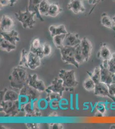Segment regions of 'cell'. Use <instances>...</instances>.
Wrapping results in <instances>:
<instances>
[{
    "label": "cell",
    "instance_id": "7c38bea8",
    "mask_svg": "<svg viewBox=\"0 0 115 129\" xmlns=\"http://www.w3.org/2000/svg\"><path fill=\"white\" fill-rule=\"evenodd\" d=\"M67 7L68 9L71 10L75 14L84 12L86 10L83 0H70Z\"/></svg>",
    "mask_w": 115,
    "mask_h": 129
},
{
    "label": "cell",
    "instance_id": "cb8c5ba5",
    "mask_svg": "<svg viewBox=\"0 0 115 129\" xmlns=\"http://www.w3.org/2000/svg\"><path fill=\"white\" fill-rule=\"evenodd\" d=\"M63 10L62 8L60 7L58 3L50 4L48 16L56 17L62 12Z\"/></svg>",
    "mask_w": 115,
    "mask_h": 129
},
{
    "label": "cell",
    "instance_id": "e0dca14e",
    "mask_svg": "<svg viewBox=\"0 0 115 129\" xmlns=\"http://www.w3.org/2000/svg\"><path fill=\"white\" fill-rule=\"evenodd\" d=\"M1 35L2 38L10 42L12 44L16 45V43L20 41L19 33L14 30L6 32L2 31Z\"/></svg>",
    "mask_w": 115,
    "mask_h": 129
},
{
    "label": "cell",
    "instance_id": "2e32d148",
    "mask_svg": "<svg viewBox=\"0 0 115 129\" xmlns=\"http://www.w3.org/2000/svg\"><path fill=\"white\" fill-rule=\"evenodd\" d=\"M14 25V22L10 17L6 15H3L0 22V28L2 31L6 32L10 31Z\"/></svg>",
    "mask_w": 115,
    "mask_h": 129
},
{
    "label": "cell",
    "instance_id": "ee69618b",
    "mask_svg": "<svg viewBox=\"0 0 115 129\" xmlns=\"http://www.w3.org/2000/svg\"><path fill=\"white\" fill-rule=\"evenodd\" d=\"M111 59H112L115 62V53L112 54V56H111Z\"/></svg>",
    "mask_w": 115,
    "mask_h": 129
},
{
    "label": "cell",
    "instance_id": "f6af8a7d",
    "mask_svg": "<svg viewBox=\"0 0 115 129\" xmlns=\"http://www.w3.org/2000/svg\"><path fill=\"white\" fill-rule=\"evenodd\" d=\"M110 129H115V125H112L110 126Z\"/></svg>",
    "mask_w": 115,
    "mask_h": 129
},
{
    "label": "cell",
    "instance_id": "f35d334b",
    "mask_svg": "<svg viewBox=\"0 0 115 129\" xmlns=\"http://www.w3.org/2000/svg\"><path fill=\"white\" fill-rule=\"evenodd\" d=\"M101 0H88V2H89V4H90V5H95V7H94V8H93V9H92L91 10L90 12H89V15L92 12V11L95 8V7L96 6V5L98 4V3H99V2L101 1Z\"/></svg>",
    "mask_w": 115,
    "mask_h": 129
},
{
    "label": "cell",
    "instance_id": "30bf717a",
    "mask_svg": "<svg viewBox=\"0 0 115 129\" xmlns=\"http://www.w3.org/2000/svg\"><path fill=\"white\" fill-rule=\"evenodd\" d=\"M29 87V85L27 84L19 91L18 101L24 107L31 100Z\"/></svg>",
    "mask_w": 115,
    "mask_h": 129
},
{
    "label": "cell",
    "instance_id": "8d00e7d4",
    "mask_svg": "<svg viewBox=\"0 0 115 129\" xmlns=\"http://www.w3.org/2000/svg\"><path fill=\"white\" fill-rule=\"evenodd\" d=\"M108 69L112 72V73H115V62L112 59H110L108 60Z\"/></svg>",
    "mask_w": 115,
    "mask_h": 129
},
{
    "label": "cell",
    "instance_id": "9a60e30c",
    "mask_svg": "<svg viewBox=\"0 0 115 129\" xmlns=\"http://www.w3.org/2000/svg\"><path fill=\"white\" fill-rule=\"evenodd\" d=\"M47 98L49 103V107L52 110H57L59 109V102L61 98V95L58 93L51 92L47 93Z\"/></svg>",
    "mask_w": 115,
    "mask_h": 129
},
{
    "label": "cell",
    "instance_id": "b9f144b4",
    "mask_svg": "<svg viewBox=\"0 0 115 129\" xmlns=\"http://www.w3.org/2000/svg\"><path fill=\"white\" fill-rule=\"evenodd\" d=\"M52 127L53 129H60L61 128L60 127H63L62 125L59 123H54Z\"/></svg>",
    "mask_w": 115,
    "mask_h": 129
},
{
    "label": "cell",
    "instance_id": "f546056e",
    "mask_svg": "<svg viewBox=\"0 0 115 129\" xmlns=\"http://www.w3.org/2000/svg\"><path fill=\"white\" fill-rule=\"evenodd\" d=\"M66 34H61L53 37V42L57 48L59 49L63 46V42Z\"/></svg>",
    "mask_w": 115,
    "mask_h": 129
},
{
    "label": "cell",
    "instance_id": "f1b7e54d",
    "mask_svg": "<svg viewBox=\"0 0 115 129\" xmlns=\"http://www.w3.org/2000/svg\"><path fill=\"white\" fill-rule=\"evenodd\" d=\"M36 107L40 111L47 110L49 107V100L47 98H41L38 99L36 103Z\"/></svg>",
    "mask_w": 115,
    "mask_h": 129
},
{
    "label": "cell",
    "instance_id": "277c9868",
    "mask_svg": "<svg viewBox=\"0 0 115 129\" xmlns=\"http://www.w3.org/2000/svg\"><path fill=\"white\" fill-rule=\"evenodd\" d=\"M24 107L18 100L15 102L2 101L1 110L8 116H16L20 112H25Z\"/></svg>",
    "mask_w": 115,
    "mask_h": 129
},
{
    "label": "cell",
    "instance_id": "7a4b0ae2",
    "mask_svg": "<svg viewBox=\"0 0 115 129\" xmlns=\"http://www.w3.org/2000/svg\"><path fill=\"white\" fill-rule=\"evenodd\" d=\"M58 75L59 78L63 80L65 90L73 91L78 84V81L75 77V71L73 70H66L61 69L59 71Z\"/></svg>",
    "mask_w": 115,
    "mask_h": 129
},
{
    "label": "cell",
    "instance_id": "7dc6e473",
    "mask_svg": "<svg viewBox=\"0 0 115 129\" xmlns=\"http://www.w3.org/2000/svg\"><path fill=\"white\" fill-rule=\"evenodd\" d=\"M113 1H115V0H113Z\"/></svg>",
    "mask_w": 115,
    "mask_h": 129
},
{
    "label": "cell",
    "instance_id": "836d02e7",
    "mask_svg": "<svg viewBox=\"0 0 115 129\" xmlns=\"http://www.w3.org/2000/svg\"><path fill=\"white\" fill-rule=\"evenodd\" d=\"M59 109L61 110H67L69 109L70 103L68 100L66 98L61 97L59 102Z\"/></svg>",
    "mask_w": 115,
    "mask_h": 129
},
{
    "label": "cell",
    "instance_id": "d4e9b609",
    "mask_svg": "<svg viewBox=\"0 0 115 129\" xmlns=\"http://www.w3.org/2000/svg\"><path fill=\"white\" fill-rule=\"evenodd\" d=\"M1 49L7 52H10L16 49V45L12 44L10 42L1 37L0 39Z\"/></svg>",
    "mask_w": 115,
    "mask_h": 129
},
{
    "label": "cell",
    "instance_id": "d590c367",
    "mask_svg": "<svg viewBox=\"0 0 115 129\" xmlns=\"http://www.w3.org/2000/svg\"><path fill=\"white\" fill-rule=\"evenodd\" d=\"M96 109L97 112H99L102 114H104L106 111L105 105L103 103L101 102L98 103L96 106Z\"/></svg>",
    "mask_w": 115,
    "mask_h": 129
},
{
    "label": "cell",
    "instance_id": "4316f807",
    "mask_svg": "<svg viewBox=\"0 0 115 129\" xmlns=\"http://www.w3.org/2000/svg\"><path fill=\"white\" fill-rule=\"evenodd\" d=\"M50 4L47 0H43L40 4L38 10L41 16H48V13L50 9Z\"/></svg>",
    "mask_w": 115,
    "mask_h": 129
},
{
    "label": "cell",
    "instance_id": "5b68a950",
    "mask_svg": "<svg viewBox=\"0 0 115 129\" xmlns=\"http://www.w3.org/2000/svg\"><path fill=\"white\" fill-rule=\"evenodd\" d=\"M76 46H63L59 49L60 50L61 54V59L64 63L72 64L76 68H78L80 64L77 63L75 59V51Z\"/></svg>",
    "mask_w": 115,
    "mask_h": 129
},
{
    "label": "cell",
    "instance_id": "1f68e13d",
    "mask_svg": "<svg viewBox=\"0 0 115 129\" xmlns=\"http://www.w3.org/2000/svg\"><path fill=\"white\" fill-rule=\"evenodd\" d=\"M96 84L90 77L85 80L83 83V87L86 90L89 91H92L95 89Z\"/></svg>",
    "mask_w": 115,
    "mask_h": 129
},
{
    "label": "cell",
    "instance_id": "7402d4cb",
    "mask_svg": "<svg viewBox=\"0 0 115 129\" xmlns=\"http://www.w3.org/2000/svg\"><path fill=\"white\" fill-rule=\"evenodd\" d=\"M49 31L52 37L61 34H67L68 33L64 25L61 24L56 26L55 25H51L49 27Z\"/></svg>",
    "mask_w": 115,
    "mask_h": 129
},
{
    "label": "cell",
    "instance_id": "d6a6232c",
    "mask_svg": "<svg viewBox=\"0 0 115 129\" xmlns=\"http://www.w3.org/2000/svg\"><path fill=\"white\" fill-rule=\"evenodd\" d=\"M28 54L29 52L27 51L25 49H23L22 50L21 57L19 62V66H23L25 67H28Z\"/></svg>",
    "mask_w": 115,
    "mask_h": 129
},
{
    "label": "cell",
    "instance_id": "4fadbf2b",
    "mask_svg": "<svg viewBox=\"0 0 115 129\" xmlns=\"http://www.w3.org/2000/svg\"><path fill=\"white\" fill-rule=\"evenodd\" d=\"M37 101L31 100L24 107V110L27 116H39L40 110L36 107Z\"/></svg>",
    "mask_w": 115,
    "mask_h": 129
},
{
    "label": "cell",
    "instance_id": "9c48e42d",
    "mask_svg": "<svg viewBox=\"0 0 115 129\" xmlns=\"http://www.w3.org/2000/svg\"><path fill=\"white\" fill-rule=\"evenodd\" d=\"M80 45L85 61V62H87L90 58L92 50V43L87 38L84 37L81 39Z\"/></svg>",
    "mask_w": 115,
    "mask_h": 129
},
{
    "label": "cell",
    "instance_id": "484cf974",
    "mask_svg": "<svg viewBox=\"0 0 115 129\" xmlns=\"http://www.w3.org/2000/svg\"><path fill=\"white\" fill-rule=\"evenodd\" d=\"M98 56L103 60H109L111 58L112 54L108 47L105 44H103L99 50Z\"/></svg>",
    "mask_w": 115,
    "mask_h": 129
},
{
    "label": "cell",
    "instance_id": "60d3db41",
    "mask_svg": "<svg viewBox=\"0 0 115 129\" xmlns=\"http://www.w3.org/2000/svg\"><path fill=\"white\" fill-rule=\"evenodd\" d=\"M11 0H0V4H1V7H4L10 5Z\"/></svg>",
    "mask_w": 115,
    "mask_h": 129
},
{
    "label": "cell",
    "instance_id": "83f0119b",
    "mask_svg": "<svg viewBox=\"0 0 115 129\" xmlns=\"http://www.w3.org/2000/svg\"><path fill=\"white\" fill-rule=\"evenodd\" d=\"M89 75L95 84H99L101 82V68L100 66L96 67L93 72L89 73Z\"/></svg>",
    "mask_w": 115,
    "mask_h": 129
},
{
    "label": "cell",
    "instance_id": "5bb4252c",
    "mask_svg": "<svg viewBox=\"0 0 115 129\" xmlns=\"http://www.w3.org/2000/svg\"><path fill=\"white\" fill-rule=\"evenodd\" d=\"M30 51L39 56L41 59L43 58L44 57V46L41 44L39 38H35L33 41Z\"/></svg>",
    "mask_w": 115,
    "mask_h": 129
},
{
    "label": "cell",
    "instance_id": "8992f818",
    "mask_svg": "<svg viewBox=\"0 0 115 129\" xmlns=\"http://www.w3.org/2000/svg\"><path fill=\"white\" fill-rule=\"evenodd\" d=\"M27 84L30 87L36 89L40 92H43L46 91V87L44 81L39 79L37 75L34 74V75H29L28 76Z\"/></svg>",
    "mask_w": 115,
    "mask_h": 129
},
{
    "label": "cell",
    "instance_id": "e575fe53",
    "mask_svg": "<svg viewBox=\"0 0 115 129\" xmlns=\"http://www.w3.org/2000/svg\"><path fill=\"white\" fill-rule=\"evenodd\" d=\"M44 46V56H48L51 54L52 52V48L50 43L46 42L43 44Z\"/></svg>",
    "mask_w": 115,
    "mask_h": 129
},
{
    "label": "cell",
    "instance_id": "6da1fadb",
    "mask_svg": "<svg viewBox=\"0 0 115 129\" xmlns=\"http://www.w3.org/2000/svg\"><path fill=\"white\" fill-rule=\"evenodd\" d=\"M28 76L25 67L19 66L14 68L9 76L11 87L20 90L27 84Z\"/></svg>",
    "mask_w": 115,
    "mask_h": 129
},
{
    "label": "cell",
    "instance_id": "4dcf8cb0",
    "mask_svg": "<svg viewBox=\"0 0 115 129\" xmlns=\"http://www.w3.org/2000/svg\"><path fill=\"white\" fill-rule=\"evenodd\" d=\"M75 59L79 64H81L83 62H85L84 58L82 54L80 44L76 46L75 51Z\"/></svg>",
    "mask_w": 115,
    "mask_h": 129
},
{
    "label": "cell",
    "instance_id": "d6986e66",
    "mask_svg": "<svg viewBox=\"0 0 115 129\" xmlns=\"http://www.w3.org/2000/svg\"><path fill=\"white\" fill-rule=\"evenodd\" d=\"M41 58L39 56L29 52L28 62V68L34 70L41 66Z\"/></svg>",
    "mask_w": 115,
    "mask_h": 129
},
{
    "label": "cell",
    "instance_id": "ab89813d",
    "mask_svg": "<svg viewBox=\"0 0 115 129\" xmlns=\"http://www.w3.org/2000/svg\"><path fill=\"white\" fill-rule=\"evenodd\" d=\"M26 125L30 129H38L39 127V123H26Z\"/></svg>",
    "mask_w": 115,
    "mask_h": 129
},
{
    "label": "cell",
    "instance_id": "44dd1931",
    "mask_svg": "<svg viewBox=\"0 0 115 129\" xmlns=\"http://www.w3.org/2000/svg\"><path fill=\"white\" fill-rule=\"evenodd\" d=\"M43 0H28V3L27 5L28 10L31 12H36V17L41 21L44 22V20L42 16L40 14L38 10V8L40 3Z\"/></svg>",
    "mask_w": 115,
    "mask_h": 129
},
{
    "label": "cell",
    "instance_id": "603a6c76",
    "mask_svg": "<svg viewBox=\"0 0 115 129\" xmlns=\"http://www.w3.org/2000/svg\"><path fill=\"white\" fill-rule=\"evenodd\" d=\"M101 22L103 26L111 28L115 31V25L112 18H111L106 13H103L101 15Z\"/></svg>",
    "mask_w": 115,
    "mask_h": 129
},
{
    "label": "cell",
    "instance_id": "8fae6325",
    "mask_svg": "<svg viewBox=\"0 0 115 129\" xmlns=\"http://www.w3.org/2000/svg\"><path fill=\"white\" fill-rule=\"evenodd\" d=\"M81 40L80 38L79 35L76 33H69L66 34L64 38L63 46L75 47L80 44Z\"/></svg>",
    "mask_w": 115,
    "mask_h": 129
},
{
    "label": "cell",
    "instance_id": "7bdbcfd3",
    "mask_svg": "<svg viewBox=\"0 0 115 129\" xmlns=\"http://www.w3.org/2000/svg\"><path fill=\"white\" fill-rule=\"evenodd\" d=\"M18 0H11L10 2V7H13L14 6V5L17 2Z\"/></svg>",
    "mask_w": 115,
    "mask_h": 129
},
{
    "label": "cell",
    "instance_id": "ba28073f",
    "mask_svg": "<svg viewBox=\"0 0 115 129\" xmlns=\"http://www.w3.org/2000/svg\"><path fill=\"white\" fill-rule=\"evenodd\" d=\"M94 90L95 95L99 96L108 97L115 101V96H112L109 94L107 84L102 82L96 84Z\"/></svg>",
    "mask_w": 115,
    "mask_h": 129
},
{
    "label": "cell",
    "instance_id": "ac0fdd59",
    "mask_svg": "<svg viewBox=\"0 0 115 129\" xmlns=\"http://www.w3.org/2000/svg\"><path fill=\"white\" fill-rule=\"evenodd\" d=\"M3 94H1V96L3 97L2 101L15 102L18 100L19 92H18L13 89H5V91H2Z\"/></svg>",
    "mask_w": 115,
    "mask_h": 129
},
{
    "label": "cell",
    "instance_id": "3957f363",
    "mask_svg": "<svg viewBox=\"0 0 115 129\" xmlns=\"http://www.w3.org/2000/svg\"><path fill=\"white\" fill-rule=\"evenodd\" d=\"M36 15V12H31L28 9L27 6L25 12L19 10V12L15 13V15L18 20L22 24V27L24 29H32L36 23L34 19V16Z\"/></svg>",
    "mask_w": 115,
    "mask_h": 129
},
{
    "label": "cell",
    "instance_id": "74e56055",
    "mask_svg": "<svg viewBox=\"0 0 115 129\" xmlns=\"http://www.w3.org/2000/svg\"><path fill=\"white\" fill-rule=\"evenodd\" d=\"M109 94L112 96H115V83H112L108 84Z\"/></svg>",
    "mask_w": 115,
    "mask_h": 129
},
{
    "label": "cell",
    "instance_id": "bcb514c9",
    "mask_svg": "<svg viewBox=\"0 0 115 129\" xmlns=\"http://www.w3.org/2000/svg\"><path fill=\"white\" fill-rule=\"evenodd\" d=\"M112 20H113V21L114 23V24H115V15L114 16L112 17Z\"/></svg>",
    "mask_w": 115,
    "mask_h": 129
},
{
    "label": "cell",
    "instance_id": "52a82bcc",
    "mask_svg": "<svg viewBox=\"0 0 115 129\" xmlns=\"http://www.w3.org/2000/svg\"><path fill=\"white\" fill-rule=\"evenodd\" d=\"M65 90V88L63 85L62 80L60 78H55L52 82L50 86L46 89L47 93L51 92H55L60 94L63 96V92Z\"/></svg>",
    "mask_w": 115,
    "mask_h": 129
},
{
    "label": "cell",
    "instance_id": "ffe728a7",
    "mask_svg": "<svg viewBox=\"0 0 115 129\" xmlns=\"http://www.w3.org/2000/svg\"><path fill=\"white\" fill-rule=\"evenodd\" d=\"M101 82L105 83L107 84L113 83L112 76L113 74L107 68L104 67L101 64Z\"/></svg>",
    "mask_w": 115,
    "mask_h": 129
}]
</instances>
